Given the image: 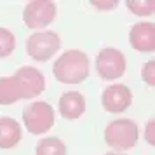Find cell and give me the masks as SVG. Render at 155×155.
I'll return each mask as SVG.
<instances>
[{
  "mask_svg": "<svg viewBox=\"0 0 155 155\" xmlns=\"http://www.w3.org/2000/svg\"><path fill=\"white\" fill-rule=\"evenodd\" d=\"M52 73L61 84H80L89 77V58L78 49L66 51L54 61Z\"/></svg>",
  "mask_w": 155,
  "mask_h": 155,
  "instance_id": "cell-1",
  "label": "cell"
},
{
  "mask_svg": "<svg viewBox=\"0 0 155 155\" xmlns=\"http://www.w3.org/2000/svg\"><path fill=\"white\" fill-rule=\"evenodd\" d=\"M140 138V127L131 119L112 120L105 129L106 145L115 152H124L136 147Z\"/></svg>",
  "mask_w": 155,
  "mask_h": 155,
  "instance_id": "cell-2",
  "label": "cell"
},
{
  "mask_svg": "<svg viewBox=\"0 0 155 155\" xmlns=\"http://www.w3.org/2000/svg\"><path fill=\"white\" fill-rule=\"evenodd\" d=\"M23 122L30 134H45L54 126V108L47 101H35L23 110Z\"/></svg>",
  "mask_w": 155,
  "mask_h": 155,
  "instance_id": "cell-3",
  "label": "cell"
},
{
  "mask_svg": "<svg viewBox=\"0 0 155 155\" xmlns=\"http://www.w3.org/2000/svg\"><path fill=\"white\" fill-rule=\"evenodd\" d=\"M61 47V38L56 31L44 30L26 38V52L35 61H47Z\"/></svg>",
  "mask_w": 155,
  "mask_h": 155,
  "instance_id": "cell-4",
  "label": "cell"
},
{
  "mask_svg": "<svg viewBox=\"0 0 155 155\" xmlns=\"http://www.w3.org/2000/svg\"><path fill=\"white\" fill-rule=\"evenodd\" d=\"M126 56L115 47H105L96 56V71L103 80H117L126 73Z\"/></svg>",
  "mask_w": 155,
  "mask_h": 155,
  "instance_id": "cell-5",
  "label": "cell"
},
{
  "mask_svg": "<svg viewBox=\"0 0 155 155\" xmlns=\"http://www.w3.org/2000/svg\"><path fill=\"white\" fill-rule=\"evenodd\" d=\"M56 4L51 0H33L25 5L23 11V21L31 30L45 28L47 25L54 21L56 18Z\"/></svg>",
  "mask_w": 155,
  "mask_h": 155,
  "instance_id": "cell-6",
  "label": "cell"
},
{
  "mask_svg": "<svg viewBox=\"0 0 155 155\" xmlns=\"http://www.w3.org/2000/svg\"><path fill=\"white\" fill-rule=\"evenodd\" d=\"M133 103V92L124 84L108 85L101 94V105L110 113H122Z\"/></svg>",
  "mask_w": 155,
  "mask_h": 155,
  "instance_id": "cell-7",
  "label": "cell"
},
{
  "mask_svg": "<svg viewBox=\"0 0 155 155\" xmlns=\"http://www.w3.org/2000/svg\"><path fill=\"white\" fill-rule=\"evenodd\" d=\"M14 78L21 87L23 99H31L38 96L45 89V77L40 70H37L33 66H21L14 73Z\"/></svg>",
  "mask_w": 155,
  "mask_h": 155,
  "instance_id": "cell-8",
  "label": "cell"
},
{
  "mask_svg": "<svg viewBox=\"0 0 155 155\" xmlns=\"http://www.w3.org/2000/svg\"><path fill=\"white\" fill-rule=\"evenodd\" d=\"M131 47L138 52H153L155 51V25L153 23H138L129 31Z\"/></svg>",
  "mask_w": 155,
  "mask_h": 155,
  "instance_id": "cell-9",
  "label": "cell"
},
{
  "mask_svg": "<svg viewBox=\"0 0 155 155\" xmlns=\"http://www.w3.org/2000/svg\"><path fill=\"white\" fill-rule=\"evenodd\" d=\"M85 112V98L78 91H68L63 92L59 98V113L66 120H77Z\"/></svg>",
  "mask_w": 155,
  "mask_h": 155,
  "instance_id": "cell-10",
  "label": "cell"
},
{
  "mask_svg": "<svg viewBox=\"0 0 155 155\" xmlns=\"http://www.w3.org/2000/svg\"><path fill=\"white\" fill-rule=\"evenodd\" d=\"M21 126L12 117H0V148L9 150L21 141Z\"/></svg>",
  "mask_w": 155,
  "mask_h": 155,
  "instance_id": "cell-11",
  "label": "cell"
},
{
  "mask_svg": "<svg viewBox=\"0 0 155 155\" xmlns=\"http://www.w3.org/2000/svg\"><path fill=\"white\" fill-rule=\"evenodd\" d=\"M23 99L21 87L14 77H0V105H12Z\"/></svg>",
  "mask_w": 155,
  "mask_h": 155,
  "instance_id": "cell-12",
  "label": "cell"
},
{
  "mask_svg": "<svg viewBox=\"0 0 155 155\" xmlns=\"http://www.w3.org/2000/svg\"><path fill=\"white\" fill-rule=\"evenodd\" d=\"M37 155H66V145L56 136L44 138L37 143Z\"/></svg>",
  "mask_w": 155,
  "mask_h": 155,
  "instance_id": "cell-13",
  "label": "cell"
},
{
  "mask_svg": "<svg viewBox=\"0 0 155 155\" xmlns=\"http://www.w3.org/2000/svg\"><path fill=\"white\" fill-rule=\"evenodd\" d=\"M16 49V37L7 28L0 26V58L11 56Z\"/></svg>",
  "mask_w": 155,
  "mask_h": 155,
  "instance_id": "cell-14",
  "label": "cell"
},
{
  "mask_svg": "<svg viewBox=\"0 0 155 155\" xmlns=\"http://www.w3.org/2000/svg\"><path fill=\"white\" fill-rule=\"evenodd\" d=\"M127 9L136 16H150L153 14V9H155V4L152 0H129L127 2Z\"/></svg>",
  "mask_w": 155,
  "mask_h": 155,
  "instance_id": "cell-15",
  "label": "cell"
},
{
  "mask_svg": "<svg viewBox=\"0 0 155 155\" xmlns=\"http://www.w3.org/2000/svg\"><path fill=\"white\" fill-rule=\"evenodd\" d=\"M141 77H143L147 85H150V87L155 85V61L153 59H150V61L145 63L143 70H141Z\"/></svg>",
  "mask_w": 155,
  "mask_h": 155,
  "instance_id": "cell-16",
  "label": "cell"
},
{
  "mask_svg": "<svg viewBox=\"0 0 155 155\" xmlns=\"http://www.w3.org/2000/svg\"><path fill=\"white\" fill-rule=\"evenodd\" d=\"M155 120L152 119V120H148L147 122V131H145V138H147V141H148V145H152L153 147L155 145V138H153V134H155Z\"/></svg>",
  "mask_w": 155,
  "mask_h": 155,
  "instance_id": "cell-17",
  "label": "cell"
},
{
  "mask_svg": "<svg viewBox=\"0 0 155 155\" xmlns=\"http://www.w3.org/2000/svg\"><path fill=\"white\" fill-rule=\"evenodd\" d=\"M92 5H94V7L96 9H101V11H110V9H113V7H117V4H119V2H115V0H113V2H91Z\"/></svg>",
  "mask_w": 155,
  "mask_h": 155,
  "instance_id": "cell-18",
  "label": "cell"
},
{
  "mask_svg": "<svg viewBox=\"0 0 155 155\" xmlns=\"http://www.w3.org/2000/svg\"><path fill=\"white\" fill-rule=\"evenodd\" d=\"M105 155H127V153H122V152H108Z\"/></svg>",
  "mask_w": 155,
  "mask_h": 155,
  "instance_id": "cell-19",
  "label": "cell"
}]
</instances>
